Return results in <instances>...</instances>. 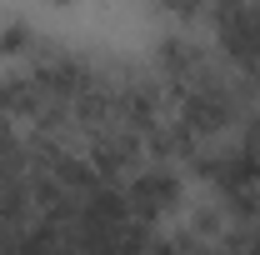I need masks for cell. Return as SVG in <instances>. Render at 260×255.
<instances>
[{
  "mask_svg": "<svg viewBox=\"0 0 260 255\" xmlns=\"http://www.w3.org/2000/svg\"><path fill=\"white\" fill-rule=\"evenodd\" d=\"M210 25H215V45L240 75H250L260 85V10L250 0H210Z\"/></svg>",
  "mask_w": 260,
  "mask_h": 255,
  "instance_id": "obj_1",
  "label": "cell"
},
{
  "mask_svg": "<svg viewBox=\"0 0 260 255\" xmlns=\"http://www.w3.org/2000/svg\"><path fill=\"white\" fill-rule=\"evenodd\" d=\"M120 190H125V205H130V215H135V220L160 225L165 215L180 205V175H175V170H165V165H155V170H135Z\"/></svg>",
  "mask_w": 260,
  "mask_h": 255,
  "instance_id": "obj_2",
  "label": "cell"
},
{
  "mask_svg": "<svg viewBox=\"0 0 260 255\" xmlns=\"http://www.w3.org/2000/svg\"><path fill=\"white\" fill-rule=\"evenodd\" d=\"M35 40H40V35H35V25L25 20V15H15V10L0 15V60L5 65H20L35 50Z\"/></svg>",
  "mask_w": 260,
  "mask_h": 255,
  "instance_id": "obj_3",
  "label": "cell"
},
{
  "mask_svg": "<svg viewBox=\"0 0 260 255\" xmlns=\"http://www.w3.org/2000/svg\"><path fill=\"white\" fill-rule=\"evenodd\" d=\"M55 5H70V0H55Z\"/></svg>",
  "mask_w": 260,
  "mask_h": 255,
  "instance_id": "obj_4",
  "label": "cell"
}]
</instances>
